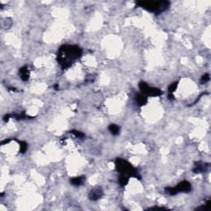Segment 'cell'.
Returning a JSON list of instances; mask_svg holds the SVG:
<instances>
[{
	"instance_id": "1",
	"label": "cell",
	"mask_w": 211,
	"mask_h": 211,
	"mask_svg": "<svg viewBox=\"0 0 211 211\" xmlns=\"http://www.w3.org/2000/svg\"><path fill=\"white\" fill-rule=\"evenodd\" d=\"M82 50L78 46L64 45L59 49L57 60L63 70L70 68L78 59L82 56Z\"/></svg>"
},
{
	"instance_id": "2",
	"label": "cell",
	"mask_w": 211,
	"mask_h": 211,
	"mask_svg": "<svg viewBox=\"0 0 211 211\" xmlns=\"http://www.w3.org/2000/svg\"><path fill=\"white\" fill-rule=\"evenodd\" d=\"M137 6L145 10L154 13H161L169 8L170 2L168 1H139L136 3Z\"/></svg>"
},
{
	"instance_id": "3",
	"label": "cell",
	"mask_w": 211,
	"mask_h": 211,
	"mask_svg": "<svg viewBox=\"0 0 211 211\" xmlns=\"http://www.w3.org/2000/svg\"><path fill=\"white\" fill-rule=\"evenodd\" d=\"M115 164H116V170L119 173L127 176L129 177H135L137 179H140V176L138 173V170L127 160L118 157V158H116Z\"/></svg>"
},
{
	"instance_id": "4",
	"label": "cell",
	"mask_w": 211,
	"mask_h": 211,
	"mask_svg": "<svg viewBox=\"0 0 211 211\" xmlns=\"http://www.w3.org/2000/svg\"><path fill=\"white\" fill-rule=\"evenodd\" d=\"M191 191V183L187 181H182L180 183H178L175 187H166L164 189L165 193H167L169 196H175L177 194L181 192H190Z\"/></svg>"
},
{
	"instance_id": "5",
	"label": "cell",
	"mask_w": 211,
	"mask_h": 211,
	"mask_svg": "<svg viewBox=\"0 0 211 211\" xmlns=\"http://www.w3.org/2000/svg\"><path fill=\"white\" fill-rule=\"evenodd\" d=\"M139 88L141 93L144 95L149 96V97H159L162 94V92L157 88H151L148 85V83L144 81L139 83Z\"/></svg>"
},
{
	"instance_id": "6",
	"label": "cell",
	"mask_w": 211,
	"mask_h": 211,
	"mask_svg": "<svg viewBox=\"0 0 211 211\" xmlns=\"http://www.w3.org/2000/svg\"><path fill=\"white\" fill-rule=\"evenodd\" d=\"M103 196V191L102 190V188L100 187H96L94 189H93L92 191L89 192V195H88V197L90 199L91 201H98L99 199Z\"/></svg>"
},
{
	"instance_id": "7",
	"label": "cell",
	"mask_w": 211,
	"mask_h": 211,
	"mask_svg": "<svg viewBox=\"0 0 211 211\" xmlns=\"http://www.w3.org/2000/svg\"><path fill=\"white\" fill-rule=\"evenodd\" d=\"M209 165L208 163H204V162H198L195 164V167L193 168L194 173H205L208 169Z\"/></svg>"
},
{
	"instance_id": "8",
	"label": "cell",
	"mask_w": 211,
	"mask_h": 211,
	"mask_svg": "<svg viewBox=\"0 0 211 211\" xmlns=\"http://www.w3.org/2000/svg\"><path fill=\"white\" fill-rule=\"evenodd\" d=\"M19 75H20L21 78L23 80V81H27L29 79V78H30V72H29L28 68H27L26 65L21 68L20 70H19Z\"/></svg>"
},
{
	"instance_id": "9",
	"label": "cell",
	"mask_w": 211,
	"mask_h": 211,
	"mask_svg": "<svg viewBox=\"0 0 211 211\" xmlns=\"http://www.w3.org/2000/svg\"><path fill=\"white\" fill-rule=\"evenodd\" d=\"M85 177L84 176H81V177H73L70 179V183L72 184L73 185H75V186H78V185H81L83 184L84 181H85Z\"/></svg>"
},
{
	"instance_id": "10",
	"label": "cell",
	"mask_w": 211,
	"mask_h": 211,
	"mask_svg": "<svg viewBox=\"0 0 211 211\" xmlns=\"http://www.w3.org/2000/svg\"><path fill=\"white\" fill-rule=\"evenodd\" d=\"M134 99H135V102H136L137 104L140 106H144L147 103V102H148V99H147V98L144 94H136Z\"/></svg>"
},
{
	"instance_id": "11",
	"label": "cell",
	"mask_w": 211,
	"mask_h": 211,
	"mask_svg": "<svg viewBox=\"0 0 211 211\" xmlns=\"http://www.w3.org/2000/svg\"><path fill=\"white\" fill-rule=\"evenodd\" d=\"M108 129L113 135H118L120 133V127L116 124H111L108 126Z\"/></svg>"
},
{
	"instance_id": "12",
	"label": "cell",
	"mask_w": 211,
	"mask_h": 211,
	"mask_svg": "<svg viewBox=\"0 0 211 211\" xmlns=\"http://www.w3.org/2000/svg\"><path fill=\"white\" fill-rule=\"evenodd\" d=\"M118 182L121 186H125V185H127L128 182H129V177L123 175V174H121V176L119 177Z\"/></svg>"
},
{
	"instance_id": "13",
	"label": "cell",
	"mask_w": 211,
	"mask_h": 211,
	"mask_svg": "<svg viewBox=\"0 0 211 211\" xmlns=\"http://www.w3.org/2000/svg\"><path fill=\"white\" fill-rule=\"evenodd\" d=\"M20 145V153H25L27 150V144L24 141H18Z\"/></svg>"
},
{
	"instance_id": "14",
	"label": "cell",
	"mask_w": 211,
	"mask_h": 211,
	"mask_svg": "<svg viewBox=\"0 0 211 211\" xmlns=\"http://www.w3.org/2000/svg\"><path fill=\"white\" fill-rule=\"evenodd\" d=\"M177 86H178V82H173V83H171L170 85L168 86V88H167V90H168V93H172V94H173V93L177 90Z\"/></svg>"
},
{
	"instance_id": "15",
	"label": "cell",
	"mask_w": 211,
	"mask_h": 211,
	"mask_svg": "<svg viewBox=\"0 0 211 211\" xmlns=\"http://www.w3.org/2000/svg\"><path fill=\"white\" fill-rule=\"evenodd\" d=\"M211 208V201L210 200H209L207 202L205 203V205H203V206H201V207H199V208H197L196 209H203V210H209V209Z\"/></svg>"
},
{
	"instance_id": "16",
	"label": "cell",
	"mask_w": 211,
	"mask_h": 211,
	"mask_svg": "<svg viewBox=\"0 0 211 211\" xmlns=\"http://www.w3.org/2000/svg\"><path fill=\"white\" fill-rule=\"evenodd\" d=\"M209 74H205L201 77V84H205L206 82H208L209 81Z\"/></svg>"
},
{
	"instance_id": "17",
	"label": "cell",
	"mask_w": 211,
	"mask_h": 211,
	"mask_svg": "<svg viewBox=\"0 0 211 211\" xmlns=\"http://www.w3.org/2000/svg\"><path fill=\"white\" fill-rule=\"evenodd\" d=\"M71 133L74 134L75 136L77 137V138H79V139H82V138H83V137H84V134H82V132H80V131H77V130H72V131H71Z\"/></svg>"
},
{
	"instance_id": "18",
	"label": "cell",
	"mask_w": 211,
	"mask_h": 211,
	"mask_svg": "<svg viewBox=\"0 0 211 211\" xmlns=\"http://www.w3.org/2000/svg\"><path fill=\"white\" fill-rule=\"evenodd\" d=\"M168 98H169L170 100H173V99H174V97H173V95L172 93H168Z\"/></svg>"
}]
</instances>
